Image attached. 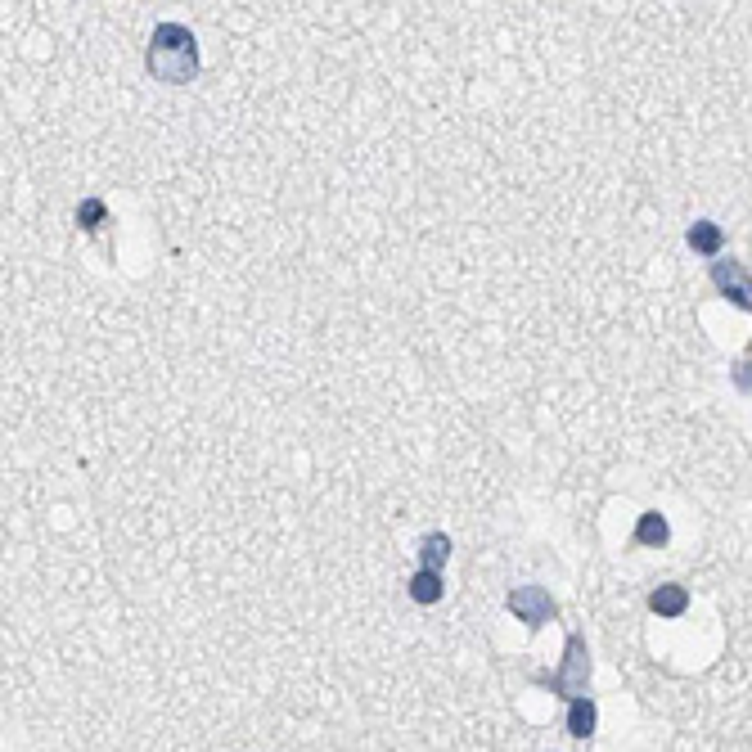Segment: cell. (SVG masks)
<instances>
[{
  "label": "cell",
  "mask_w": 752,
  "mask_h": 752,
  "mask_svg": "<svg viewBox=\"0 0 752 752\" xmlns=\"http://www.w3.org/2000/svg\"><path fill=\"white\" fill-rule=\"evenodd\" d=\"M145 68L154 73V82L167 86H190L199 77V41L185 23H158L145 50Z\"/></svg>",
  "instance_id": "6da1fadb"
},
{
  "label": "cell",
  "mask_w": 752,
  "mask_h": 752,
  "mask_svg": "<svg viewBox=\"0 0 752 752\" xmlns=\"http://www.w3.org/2000/svg\"><path fill=\"white\" fill-rule=\"evenodd\" d=\"M545 685L554 689L559 698H568V703H577V698H590V649H586V635L572 631L568 644H563V667L554 671V676H541Z\"/></svg>",
  "instance_id": "7a4b0ae2"
},
{
  "label": "cell",
  "mask_w": 752,
  "mask_h": 752,
  "mask_svg": "<svg viewBox=\"0 0 752 752\" xmlns=\"http://www.w3.org/2000/svg\"><path fill=\"white\" fill-rule=\"evenodd\" d=\"M505 608L527 626V631H541L545 622L559 617V604L550 599V590H545V586H514L505 595Z\"/></svg>",
  "instance_id": "3957f363"
},
{
  "label": "cell",
  "mask_w": 752,
  "mask_h": 752,
  "mask_svg": "<svg viewBox=\"0 0 752 752\" xmlns=\"http://www.w3.org/2000/svg\"><path fill=\"white\" fill-rule=\"evenodd\" d=\"M712 284H716V293L730 298L739 311H752V275L743 271V262H734V257L712 262Z\"/></svg>",
  "instance_id": "277c9868"
},
{
  "label": "cell",
  "mask_w": 752,
  "mask_h": 752,
  "mask_svg": "<svg viewBox=\"0 0 752 752\" xmlns=\"http://www.w3.org/2000/svg\"><path fill=\"white\" fill-rule=\"evenodd\" d=\"M649 608L658 617H680L689 608V590L676 586V581H667V586H653L649 590Z\"/></svg>",
  "instance_id": "5b68a950"
},
{
  "label": "cell",
  "mask_w": 752,
  "mask_h": 752,
  "mask_svg": "<svg viewBox=\"0 0 752 752\" xmlns=\"http://www.w3.org/2000/svg\"><path fill=\"white\" fill-rule=\"evenodd\" d=\"M442 590H446V581H442V572H428V568H419L415 577L406 581V595L415 599V604H424V608H433V604H442Z\"/></svg>",
  "instance_id": "8992f818"
},
{
  "label": "cell",
  "mask_w": 752,
  "mask_h": 752,
  "mask_svg": "<svg viewBox=\"0 0 752 752\" xmlns=\"http://www.w3.org/2000/svg\"><path fill=\"white\" fill-rule=\"evenodd\" d=\"M671 541V527L667 518L658 514V509H649V514H640V523H635V545H644V550H662V545Z\"/></svg>",
  "instance_id": "52a82bcc"
},
{
  "label": "cell",
  "mask_w": 752,
  "mask_h": 752,
  "mask_svg": "<svg viewBox=\"0 0 752 752\" xmlns=\"http://www.w3.org/2000/svg\"><path fill=\"white\" fill-rule=\"evenodd\" d=\"M446 559H451V536H446V532H428L424 541H419V568L442 572Z\"/></svg>",
  "instance_id": "ba28073f"
},
{
  "label": "cell",
  "mask_w": 752,
  "mask_h": 752,
  "mask_svg": "<svg viewBox=\"0 0 752 752\" xmlns=\"http://www.w3.org/2000/svg\"><path fill=\"white\" fill-rule=\"evenodd\" d=\"M599 725V707L590 703V698H577V703H568V734L572 739H590Z\"/></svg>",
  "instance_id": "9c48e42d"
},
{
  "label": "cell",
  "mask_w": 752,
  "mask_h": 752,
  "mask_svg": "<svg viewBox=\"0 0 752 752\" xmlns=\"http://www.w3.org/2000/svg\"><path fill=\"white\" fill-rule=\"evenodd\" d=\"M685 239H689V248H694V253H703V257H716V253H721V244H725V235H721V226H716V221H694Z\"/></svg>",
  "instance_id": "30bf717a"
},
{
  "label": "cell",
  "mask_w": 752,
  "mask_h": 752,
  "mask_svg": "<svg viewBox=\"0 0 752 752\" xmlns=\"http://www.w3.org/2000/svg\"><path fill=\"white\" fill-rule=\"evenodd\" d=\"M77 221H86V230H100V221H104V203H100V199H86L82 208H77Z\"/></svg>",
  "instance_id": "8fae6325"
},
{
  "label": "cell",
  "mask_w": 752,
  "mask_h": 752,
  "mask_svg": "<svg viewBox=\"0 0 752 752\" xmlns=\"http://www.w3.org/2000/svg\"><path fill=\"white\" fill-rule=\"evenodd\" d=\"M734 388H739V392H752V347L743 352L739 370H734Z\"/></svg>",
  "instance_id": "7c38bea8"
}]
</instances>
